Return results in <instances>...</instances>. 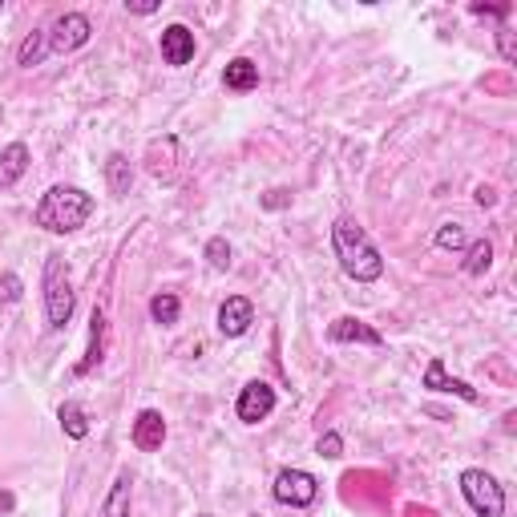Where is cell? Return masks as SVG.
Instances as JSON below:
<instances>
[{
  "label": "cell",
  "mask_w": 517,
  "mask_h": 517,
  "mask_svg": "<svg viewBox=\"0 0 517 517\" xmlns=\"http://www.w3.org/2000/svg\"><path fill=\"white\" fill-rule=\"evenodd\" d=\"M332 251L340 259L344 275L356 279V283H376L384 275V259H380V251L372 247L368 231L356 219H336V227H332Z\"/></svg>",
  "instance_id": "1"
},
{
  "label": "cell",
  "mask_w": 517,
  "mask_h": 517,
  "mask_svg": "<svg viewBox=\"0 0 517 517\" xmlns=\"http://www.w3.org/2000/svg\"><path fill=\"white\" fill-rule=\"evenodd\" d=\"M89 215H93V194H85L81 186H49L33 219L49 235H73L89 223Z\"/></svg>",
  "instance_id": "2"
},
{
  "label": "cell",
  "mask_w": 517,
  "mask_h": 517,
  "mask_svg": "<svg viewBox=\"0 0 517 517\" xmlns=\"http://www.w3.org/2000/svg\"><path fill=\"white\" fill-rule=\"evenodd\" d=\"M45 320L53 332L69 328L73 320V307H77V295H73V283H69V267L61 255H49L45 259Z\"/></svg>",
  "instance_id": "3"
},
{
  "label": "cell",
  "mask_w": 517,
  "mask_h": 517,
  "mask_svg": "<svg viewBox=\"0 0 517 517\" xmlns=\"http://www.w3.org/2000/svg\"><path fill=\"white\" fill-rule=\"evenodd\" d=\"M461 493L477 517H505V489L497 485L493 473L485 469H465L461 473Z\"/></svg>",
  "instance_id": "4"
},
{
  "label": "cell",
  "mask_w": 517,
  "mask_h": 517,
  "mask_svg": "<svg viewBox=\"0 0 517 517\" xmlns=\"http://www.w3.org/2000/svg\"><path fill=\"white\" fill-rule=\"evenodd\" d=\"M271 493H275V501L279 505H291V509H307L316 497H320V481L307 473V469H283L279 477H275V485H271Z\"/></svg>",
  "instance_id": "5"
},
{
  "label": "cell",
  "mask_w": 517,
  "mask_h": 517,
  "mask_svg": "<svg viewBox=\"0 0 517 517\" xmlns=\"http://www.w3.org/2000/svg\"><path fill=\"white\" fill-rule=\"evenodd\" d=\"M89 37H93V25H89L85 13H61V17L53 21V29L45 33L49 53H73V49L89 45Z\"/></svg>",
  "instance_id": "6"
},
{
  "label": "cell",
  "mask_w": 517,
  "mask_h": 517,
  "mask_svg": "<svg viewBox=\"0 0 517 517\" xmlns=\"http://www.w3.org/2000/svg\"><path fill=\"white\" fill-rule=\"evenodd\" d=\"M235 412H239V421H243V425H259V421H267L271 412H275V388H271L267 380H251V384L239 392Z\"/></svg>",
  "instance_id": "7"
},
{
  "label": "cell",
  "mask_w": 517,
  "mask_h": 517,
  "mask_svg": "<svg viewBox=\"0 0 517 517\" xmlns=\"http://www.w3.org/2000/svg\"><path fill=\"white\" fill-rule=\"evenodd\" d=\"M251 324H255L251 299H247V295H227L223 307H219V332H223L227 340H239V336H247Z\"/></svg>",
  "instance_id": "8"
},
{
  "label": "cell",
  "mask_w": 517,
  "mask_h": 517,
  "mask_svg": "<svg viewBox=\"0 0 517 517\" xmlns=\"http://www.w3.org/2000/svg\"><path fill=\"white\" fill-rule=\"evenodd\" d=\"M328 340H332V344H368V348H380V344H384V336H380L372 324L356 320V316H340V320H332Z\"/></svg>",
  "instance_id": "9"
},
{
  "label": "cell",
  "mask_w": 517,
  "mask_h": 517,
  "mask_svg": "<svg viewBox=\"0 0 517 517\" xmlns=\"http://www.w3.org/2000/svg\"><path fill=\"white\" fill-rule=\"evenodd\" d=\"M421 384H425V388H433V392H453V396H461V400H469V404H481V392H477V388H469L465 380L449 376L441 356H433V360H429V368H425V380H421Z\"/></svg>",
  "instance_id": "10"
},
{
  "label": "cell",
  "mask_w": 517,
  "mask_h": 517,
  "mask_svg": "<svg viewBox=\"0 0 517 517\" xmlns=\"http://www.w3.org/2000/svg\"><path fill=\"white\" fill-rule=\"evenodd\" d=\"M146 170L158 178V182H170L174 170H178V138H154L146 146Z\"/></svg>",
  "instance_id": "11"
},
{
  "label": "cell",
  "mask_w": 517,
  "mask_h": 517,
  "mask_svg": "<svg viewBox=\"0 0 517 517\" xmlns=\"http://www.w3.org/2000/svg\"><path fill=\"white\" fill-rule=\"evenodd\" d=\"M162 441H166V417L158 408H142L134 421V449L154 453V449H162Z\"/></svg>",
  "instance_id": "12"
},
{
  "label": "cell",
  "mask_w": 517,
  "mask_h": 517,
  "mask_svg": "<svg viewBox=\"0 0 517 517\" xmlns=\"http://www.w3.org/2000/svg\"><path fill=\"white\" fill-rule=\"evenodd\" d=\"M190 57H194V33L186 25L162 29V61L178 69V65H190Z\"/></svg>",
  "instance_id": "13"
},
{
  "label": "cell",
  "mask_w": 517,
  "mask_h": 517,
  "mask_svg": "<svg viewBox=\"0 0 517 517\" xmlns=\"http://www.w3.org/2000/svg\"><path fill=\"white\" fill-rule=\"evenodd\" d=\"M25 170H29V146L25 142H13V146L0 150V190L17 186L25 178Z\"/></svg>",
  "instance_id": "14"
},
{
  "label": "cell",
  "mask_w": 517,
  "mask_h": 517,
  "mask_svg": "<svg viewBox=\"0 0 517 517\" xmlns=\"http://www.w3.org/2000/svg\"><path fill=\"white\" fill-rule=\"evenodd\" d=\"M101 352H106V312H101V307H93V316H89V352H85V360L77 364V376H89V372L101 364Z\"/></svg>",
  "instance_id": "15"
},
{
  "label": "cell",
  "mask_w": 517,
  "mask_h": 517,
  "mask_svg": "<svg viewBox=\"0 0 517 517\" xmlns=\"http://www.w3.org/2000/svg\"><path fill=\"white\" fill-rule=\"evenodd\" d=\"M130 497H134V477L122 469L106 493V501H101V513L97 517H130Z\"/></svg>",
  "instance_id": "16"
},
{
  "label": "cell",
  "mask_w": 517,
  "mask_h": 517,
  "mask_svg": "<svg viewBox=\"0 0 517 517\" xmlns=\"http://www.w3.org/2000/svg\"><path fill=\"white\" fill-rule=\"evenodd\" d=\"M223 85H227V89H235V93L255 89V85H259V65H255V61H247V57H235V61L227 65V73H223Z\"/></svg>",
  "instance_id": "17"
},
{
  "label": "cell",
  "mask_w": 517,
  "mask_h": 517,
  "mask_svg": "<svg viewBox=\"0 0 517 517\" xmlns=\"http://www.w3.org/2000/svg\"><path fill=\"white\" fill-rule=\"evenodd\" d=\"M57 417H61L65 437H73V441H85V437H89V417H85V408H81L77 400H65Z\"/></svg>",
  "instance_id": "18"
},
{
  "label": "cell",
  "mask_w": 517,
  "mask_h": 517,
  "mask_svg": "<svg viewBox=\"0 0 517 517\" xmlns=\"http://www.w3.org/2000/svg\"><path fill=\"white\" fill-rule=\"evenodd\" d=\"M106 182H110L114 194H130V186H134V166H130L126 154H110V162H106Z\"/></svg>",
  "instance_id": "19"
},
{
  "label": "cell",
  "mask_w": 517,
  "mask_h": 517,
  "mask_svg": "<svg viewBox=\"0 0 517 517\" xmlns=\"http://www.w3.org/2000/svg\"><path fill=\"white\" fill-rule=\"evenodd\" d=\"M178 312H182V303H178V295H174V291H158V295L150 299V320H154V324H162V328L178 324Z\"/></svg>",
  "instance_id": "20"
},
{
  "label": "cell",
  "mask_w": 517,
  "mask_h": 517,
  "mask_svg": "<svg viewBox=\"0 0 517 517\" xmlns=\"http://www.w3.org/2000/svg\"><path fill=\"white\" fill-rule=\"evenodd\" d=\"M465 251H469L465 271H469V275H485V271H489V263H493V243H489V239H477V243H469Z\"/></svg>",
  "instance_id": "21"
},
{
  "label": "cell",
  "mask_w": 517,
  "mask_h": 517,
  "mask_svg": "<svg viewBox=\"0 0 517 517\" xmlns=\"http://www.w3.org/2000/svg\"><path fill=\"white\" fill-rule=\"evenodd\" d=\"M49 53V41H45V33H29L25 37V45H21V53H17V61L25 65V69H33V65H41V57Z\"/></svg>",
  "instance_id": "22"
},
{
  "label": "cell",
  "mask_w": 517,
  "mask_h": 517,
  "mask_svg": "<svg viewBox=\"0 0 517 517\" xmlns=\"http://www.w3.org/2000/svg\"><path fill=\"white\" fill-rule=\"evenodd\" d=\"M231 255H235V251H231V243H227L223 235H215L211 243H206V263H211L215 271H231V263H235Z\"/></svg>",
  "instance_id": "23"
},
{
  "label": "cell",
  "mask_w": 517,
  "mask_h": 517,
  "mask_svg": "<svg viewBox=\"0 0 517 517\" xmlns=\"http://www.w3.org/2000/svg\"><path fill=\"white\" fill-rule=\"evenodd\" d=\"M437 247H441V251H465V247H469L465 227H461V223H445V227L437 231Z\"/></svg>",
  "instance_id": "24"
},
{
  "label": "cell",
  "mask_w": 517,
  "mask_h": 517,
  "mask_svg": "<svg viewBox=\"0 0 517 517\" xmlns=\"http://www.w3.org/2000/svg\"><path fill=\"white\" fill-rule=\"evenodd\" d=\"M316 449H320V457L336 461V457H344V437H340V433H324V437L316 441Z\"/></svg>",
  "instance_id": "25"
},
{
  "label": "cell",
  "mask_w": 517,
  "mask_h": 517,
  "mask_svg": "<svg viewBox=\"0 0 517 517\" xmlns=\"http://www.w3.org/2000/svg\"><path fill=\"white\" fill-rule=\"evenodd\" d=\"M21 279L17 275H0V299H5V303H17L21 299Z\"/></svg>",
  "instance_id": "26"
},
{
  "label": "cell",
  "mask_w": 517,
  "mask_h": 517,
  "mask_svg": "<svg viewBox=\"0 0 517 517\" xmlns=\"http://www.w3.org/2000/svg\"><path fill=\"white\" fill-rule=\"evenodd\" d=\"M497 49H501V57L505 61H517V45H513V29H497Z\"/></svg>",
  "instance_id": "27"
},
{
  "label": "cell",
  "mask_w": 517,
  "mask_h": 517,
  "mask_svg": "<svg viewBox=\"0 0 517 517\" xmlns=\"http://www.w3.org/2000/svg\"><path fill=\"white\" fill-rule=\"evenodd\" d=\"M130 13H138V17H150V13H158V5H126Z\"/></svg>",
  "instance_id": "28"
},
{
  "label": "cell",
  "mask_w": 517,
  "mask_h": 517,
  "mask_svg": "<svg viewBox=\"0 0 517 517\" xmlns=\"http://www.w3.org/2000/svg\"><path fill=\"white\" fill-rule=\"evenodd\" d=\"M477 202H481V206H493V190H489V186H477Z\"/></svg>",
  "instance_id": "29"
},
{
  "label": "cell",
  "mask_w": 517,
  "mask_h": 517,
  "mask_svg": "<svg viewBox=\"0 0 517 517\" xmlns=\"http://www.w3.org/2000/svg\"><path fill=\"white\" fill-rule=\"evenodd\" d=\"M17 501H13V493H0V513H9Z\"/></svg>",
  "instance_id": "30"
},
{
  "label": "cell",
  "mask_w": 517,
  "mask_h": 517,
  "mask_svg": "<svg viewBox=\"0 0 517 517\" xmlns=\"http://www.w3.org/2000/svg\"><path fill=\"white\" fill-rule=\"evenodd\" d=\"M287 198H283V190H271V198H267V206H283Z\"/></svg>",
  "instance_id": "31"
},
{
  "label": "cell",
  "mask_w": 517,
  "mask_h": 517,
  "mask_svg": "<svg viewBox=\"0 0 517 517\" xmlns=\"http://www.w3.org/2000/svg\"><path fill=\"white\" fill-rule=\"evenodd\" d=\"M198 517H211V513H198Z\"/></svg>",
  "instance_id": "32"
}]
</instances>
